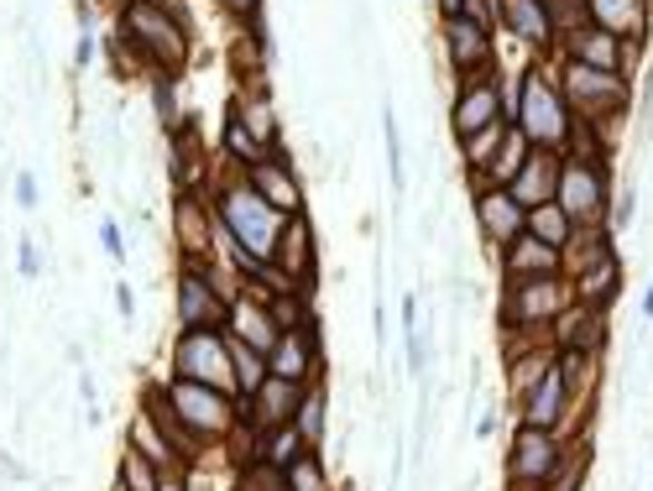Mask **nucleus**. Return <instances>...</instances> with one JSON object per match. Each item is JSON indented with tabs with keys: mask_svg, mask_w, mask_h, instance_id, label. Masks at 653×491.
I'll return each instance as SVG.
<instances>
[{
	"mask_svg": "<svg viewBox=\"0 0 653 491\" xmlns=\"http://www.w3.org/2000/svg\"><path fill=\"white\" fill-rule=\"evenodd\" d=\"M209 204H215V236L251 252L257 262H277V246H283V230H288V215L273 209L257 188L246 184V173H215V188H209Z\"/></svg>",
	"mask_w": 653,
	"mask_h": 491,
	"instance_id": "nucleus-1",
	"label": "nucleus"
},
{
	"mask_svg": "<svg viewBox=\"0 0 653 491\" xmlns=\"http://www.w3.org/2000/svg\"><path fill=\"white\" fill-rule=\"evenodd\" d=\"M121 48L137 58L147 73H184L189 63V17L178 0H126L121 6Z\"/></svg>",
	"mask_w": 653,
	"mask_h": 491,
	"instance_id": "nucleus-2",
	"label": "nucleus"
},
{
	"mask_svg": "<svg viewBox=\"0 0 653 491\" xmlns=\"http://www.w3.org/2000/svg\"><path fill=\"white\" fill-rule=\"evenodd\" d=\"M550 63L554 58H538V63H528L523 73H517V116H513V126L528 136L533 147H544V153H565L575 116H570V105H565V95H560V79H554Z\"/></svg>",
	"mask_w": 653,
	"mask_h": 491,
	"instance_id": "nucleus-3",
	"label": "nucleus"
},
{
	"mask_svg": "<svg viewBox=\"0 0 653 491\" xmlns=\"http://www.w3.org/2000/svg\"><path fill=\"white\" fill-rule=\"evenodd\" d=\"M162 387H168L172 413L184 419V429H189L205 450H220V444L241 429V397H230V392H220V387H205V382H189V376H168Z\"/></svg>",
	"mask_w": 653,
	"mask_h": 491,
	"instance_id": "nucleus-4",
	"label": "nucleus"
},
{
	"mask_svg": "<svg viewBox=\"0 0 653 491\" xmlns=\"http://www.w3.org/2000/svg\"><path fill=\"white\" fill-rule=\"evenodd\" d=\"M554 79H560V95H565L570 116L596 120V126H606L612 116H627V105H633V85L622 73H602V68L554 58Z\"/></svg>",
	"mask_w": 653,
	"mask_h": 491,
	"instance_id": "nucleus-5",
	"label": "nucleus"
},
{
	"mask_svg": "<svg viewBox=\"0 0 653 491\" xmlns=\"http://www.w3.org/2000/svg\"><path fill=\"white\" fill-rule=\"evenodd\" d=\"M575 304L570 277H523V283H502V330H554L560 314Z\"/></svg>",
	"mask_w": 653,
	"mask_h": 491,
	"instance_id": "nucleus-6",
	"label": "nucleus"
},
{
	"mask_svg": "<svg viewBox=\"0 0 653 491\" xmlns=\"http://www.w3.org/2000/svg\"><path fill=\"white\" fill-rule=\"evenodd\" d=\"M172 376H189V382H205V387H220L236 397V366H230L225 330H178V340H172Z\"/></svg>",
	"mask_w": 653,
	"mask_h": 491,
	"instance_id": "nucleus-7",
	"label": "nucleus"
},
{
	"mask_svg": "<svg viewBox=\"0 0 653 491\" xmlns=\"http://www.w3.org/2000/svg\"><path fill=\"white\" fill-rule=\"evenodd\" d=\"M554 204H560L575 225H606V215H612V178H606V163L565 157Z\"/></svg>",
	"mask_w": 653,
	"mask_h": 491,
	"instance_id": "nucleus-8",
	"label": "nucleus"
},
{
	"mask_svg": "<svg viewBox=\"0 0 653 491\" xmlns=\"http://www.w3.org/2000/svg\"><path fill=\"white\" fill-rule=\"evenodd\" d=\"M570 444L554 429H533L517 424L513 444H507V487H550L554 471L565 465Z\"/></svg>",
	"mask_w": 653,
	"mask_h": 491,
	"instance_id": "nucleus-9",
	"label": "nucleus"
},
{
	"mask_svg": "<svg viewBox=\"0 0 653 491\" xmlns=\"http://www.w3.org/2000/svg\"><path fill=\"white\" fill-rule=\"evenodd\" d=\"M554 58H570V63H585V68H602V73L633 79L637 42L606 32V27H596V21H585V27H575L570 37H560V52H554Z\"/></svg>",
	"mask_w": 653,
	"mask_h": 491,
	"instance_id": "nucleus-10",
	"label": "nucleus"
},
{
	"mask_svg": "<svg viewBox=\"0 0 653 491\" xmlns=\"http://www.w3.org/2000/svg\"><path fill=\"white\" fill-rule=\"evenodd\" d=\"M502 116V85H497V68H482V73H461V89H455V105H449V131L455 141L471 131H486L497 126Z\"/></svg>",
	"mask_w": 653,
	"mask_h": 491,
	"instance_id": "nucleus-11",
	"label": "nucleus"
},
{
	"mask_svg": "<svg viewBox=\"0 0 653 491\" xmlns=\"http://www.w3.org/2000/svg\"><path fill=\"white\" fill-rule=\"evenodd\" d=\"M439 37H445V63L455 68V79L497 68V37L476 17H439Z\"/></svg>",
	"mask_w": 653,
	"mask_h": 491,
	"instance_id": "nucleus-12",
	"label": "nucleus"
},
{
	"mask_svg": "<svg viewBox=\"0 0 653 491\" xmlns=\"http://www.w3.org/2000/svg\"><path fill=\"white\" fill-rule=\"evenodd\" d=\"M497 32L523 42L533 58H554L560 52V32L544 0H497Z\"/></svg>",
	"mask_w": 653,
	"mask_h": 491,
	"instance_id": "nucleus-13",
	"label": "nucleus"
},
{
	"mask_svg": "<svg viewBox=\"0 0 653 491\" xmlns=\"http://www.w3.org/2000/svg\"><path fill=\"white\" fill-rule=\"evenodd\" d=\"M172 246H178V262H209L215 256V204H209V194H172Z\"/></svg>",
	"mask_w": 653,
	"mask_h": 491,
	"instance_id": "nucleus-14",
	"label": "nucleus"
},
{
	"mask_svg": "<svg viewBox=\"0 0 653 491\" xmlns=\"http://www.w3.org/2000/svg\"><path fill=\"white\" fill-rule=\"evenodd\" d=\"M267 366H273V376H283V382H304V387L325 382V340H319V324L309 320L304 330H288V335L273 345Z\"/></svg>",
	"mask_w": 653,
	"mask_h": 491,
	"instance_id": "nucleus-15",
	"label": "nucleus"
},
{
	"mask_svg": "<svg viewBox=\"0 0 653 491\" xmlns=\"http://www.w3.org/2000/svg\"><path fill=\"white\" fill-rule=\"evenodd\" d=\"M517 413V424H533V429H565L570 419V376H565V361L554 356V366L544 376H538V387L523 397V403L513 407Z\"/></svg>",
	"mask_w": 653,
	"mask_h": 491,
	"instance_id": "nucleus-16",
	"label": "nucleus"
},
{
	"mask_svg": "<svg viewBox=\"0 0 653 491\" xmlns=\"http://www.w3.org/2000/svg\"><path fill=\"white\" fill-rule=\"evenodd\" d=\"M304 392H309L304 382L267 376L257 397H246V403H241V429H251V434H267V429L293 424V413H298V403H304Z\"/></svg>",
	"mask_w": 653,
	"mask_h": 491,
	"instance_id": "nucleus-17",
	"label": "nucleus"
},
{
	"mask_svg": "<svg viewBox=\"0 0 653 491\" xmlns=\"http://www.w3.org/2000/svg\"><path fill=\"white\" fill-rule=\"evenodd\" d=\"M246 184L257 188L273 209H283L288 220H293V215H304V184H298V168H293V157L283 153V147H273V157H267V163L246 168Z\"/></svg>",
	"mask_w": 653,
	"mask_h": 491,
	"instance_id": "nucleus-18",
	"label": "nucleus"
},
{
	"mask_svg": "<svg viewBox=\"0 0 653 491\" xmlns=\"http://www.w3.org/2000/svg\"><path fill=\"white\" fill-rule=\"evenodd\" d=\"M476 225H482L486 246L507 252V246L528 230V209H523L507 188H486V194H476Z\"/></svg>",
	"mask_w": 653,
	"mask_h": 491,
	"instance_id": "nucleus-19",
	"label": "nucleus"
},
{
	"mask_svg": "<svg viewBox=\"0 0 653 491\" xmlns=\"http://www.w3.org/2000/svg\"><path fill=\"white\" fill-rule=\"evenodd\" d=\"M560 272H565V252L550 246V240L528 236V230L502 252V283H523V277H560Z\"/></svg>",
	"mask_w": 653,
	"mask_h": 491,
	"instance_id": "nucleus-20",
	"label": "nucleus"
},
{
	"mask_svg": "<svg viewBox=\"0 0 653 491\" xmlns=\"http://www.w3.org/2000/svg\"><path fill=\"white\" fill-rule=\"evenodd\" d=\"M560 168H565V153H544V147H533L523 173H517L507 194H513L523 209H538V204H554V188H560Z\"/></svg>",
	"mask_w": 653,
	"mask_h": 491,
	"instance_id": "nucleus-21",
	"label": "nucleus"
},
{
	"mask_svg": "<svg viewBox=\"0 0 653 491\" xmlns=\"http://www.w3.org/2000/svg\"><path fill=\"white\" fill-rule=\"evenodd\" d=\"M236 340H246V345H257L261 356H273V345L283 340V330L273 324V314H267V298L261 293L246 288L241 298H236V308H230V324H225Z\"/></svg>",
	"mask_w": 653,
	"mask_h": 491,
	"instance_id": "nucleus-22",
	"label": "nucleus"
},
{
	"mask_svg": "<svg viewBox=\"0 0 653 491\" xmlns=\"http://www.w3.org/2000/svg\"><path fill=\"white\" fill-rule=\"evenodd\" d=\"M277 267L288 272L293 283L309 288L314 272H319V252H314V230H309V215H293L288 230H283V246H277Z\"/></svg>",
	"mask_w": 653,
	"mask_h": 491,
	"instance_id": "nucleus-23",
	"label": "nucleus"
},
{
	"mask_svg": "<svg viewBox=\"0 0 653 491\" xmlns=\"http://www.w3.org/2000/svg\"><path fill=\"white\" fill-rule=\"evenodd\" d=\"M585 17L606 27V32L627 37V42H643L649 32V0H585Z\"/></svg>",
	"mask_w": 653,
	"mask_h": 491,
	"instance_id": "nucleus-24",
	"label": "nucleus"
},
{
	"mask_svg": "<svg viewBox=\"0 0 653 491\" xmlns=\"http://www.w3.org/2000/svg\"><path fill=\"white\" fill-rule=\"evenodd\" d=\"M230 116L241 120V126L257 136L267 153H273V147H283V136H277V110H273V100H267V89H261V85H251L246 95H230Z\"/></svg>",
	"mask_w": 653,
	"mask_h": 491,
	"instance_id": "nucleus-25",
	"label": "nucleus"
},
{
	"mask_svg": "<svg viewBox=\"0 0 653 491\" xmlns=\"http://www.w3.org/2000/svg\"><path fill=\"white\" fill-rule=\"evenodd\" d=\"M126 444H131V450H141L157 471H178V465H184V460H178V450H172V440L157 429V419L147 413V407H137V413H131V424H126Z\"/></svg>",
	"mask_w": 653,
	"mask_h": 491,
	"instance_id": "nucleus-26",
	"label": "nucleus"
},
{
	"mask_svg": "<svg viewBox=\"0 0 653 491\" xmlns=\"http://www.w3.org/2000/svg\"><path fill=\"white\" fill-rule=\"evenodd\" d=\"M617 283H622L617 256H606V262H596L591 272L570 277V288H575V304H585V308H606V304H617Z\"/></svg>",
	"mask_w": 653,
	"mask_h": 491,
	"instance_id": "nucleus-27",
	"label": "nucleus"
},
{
	"mask_svg": "<svg viewBox=\"0 0 653 491\" xmlns=\"http://www.w3.org/2000/svg\"><path fill=\"white\" fill-rule=\"evenodd\" d=\"M225 345H230V366H236V397H257L261 382L273 376V366H267V356H261L257 345H246V340H236L230 330H225Z\"/></svg>",
	"mask_w": 653,
	"mask_h": 491,
	"instance_id": "nucleus-28",
	"label": "nucleus"
},
{
	"mask_svg": "<svg viewBox=\"0 0 653 491\" xmlns=\"http://www.w3.org/2000/svg\"><path fill=\"white\" fill-rule=\"evenodd\" d=\"M528 153H533V141L517 126H507V136H502V147H497V157H492V168H486V184L492 188H507L523 173V163H528Z\"/></svg>",
	"mask_w": 653,
	"mask_h": 491,
	"instance_id": "nucleus-29",
	"label": "nucleus"
},
{
	"mask_svg": "<svg viewBox=\"0 0 653 491\" xmlns=\"http://www.w3.org/2000/svg\"><path fill=\"white\" fill-rule=\"evenodd\" d=\"M329 397H325V382H314L309 392H304V403H298V413H293V429L304 434V444L309 450H319L325 444V429H329Z\"/></svg>",
	"mask_w": 653,
	"mask_h": 491,
	"instance_id": "nucleus-30",
	"label": "nucleus"
},
{
	"mask_svg": "<svg viewBox=\"0 0 653 491\" xmlns=\"http://www.w3.org/2000/svg\"><path fill=\"white\" fill-rule=\"evenodd\" d=\"M507 126H513V120H497V126H486V131L461 136V141H455V147H461V168L465 173H486V168H492V157H497Z\"/></svg>",
	"mask_w": 653,
	"mask_h": 491,
	"instance_id": "nucleus-31",
	"label": "nucleus"
},
{
	"mask_svg": "<svg viewBox=\"0 0 653 491\" xmlns=\"http://www.w3.org/2000/svg\"><path fill=\"white\" fill-rule=\"evenodd\" d=\"M298 455H309V444H304V434L293 424L283 429H267V434H257V460H267V465H277V471H288Z\"/></svg>",
	"mask_w": 653,
	"mask_h": 491,
	"instance_id": "nucleus-32",
	"label": "nucleus"
},
{
	"mask_svg": "<svg viewBox=\"0 0 653 491\" xmlns=\"http://www.w3.org/2000/svg\"><path fill=\"white\" fill-rule=\"evenodd\" d=\"M528 236L550 240V246H560V252H565L570 236H575V220H570L560 204H538V209H528Z\"/></svg>",
	"mask_w": 653,
	"mask_h": 491,
	"instance_id": "nucleus-33",
	"label": "nucleus"
},
{
	"mask_svg": "<svg viewBox=\"0 0 653 491\" xmlns=\"http://www.w3.org/2000/svg\"><path fill=\"white\" fill-rule=\"evenodd\" d=\"M116 481H121L126 491H162V471H157V465H152L147 455H141V450H131V444L121 450V465H116Z\"/></svg>",
	"mask_w": 653,
	"mask_h": 491,
	"instance_id": "nucleus-34",
	"label": "nucleus"
},
{
	"mask_svg": "<svg viewBox=\"0 0 653 491\" xmlns=\"http://www.w3.org/2000/svg\"><path fill=\"white\" fill-rule=\"evenodd\" d=\"M225 157H236V168L246 173V168H257V163H267L273 153H267V147H261L251 131H246L241 120L230 116V120H225Z\"/></svg>",
	"mask_w": 653,
	"mask_h": 491,
	"instance_id": "nucleus-35",
	"label": "nucleus"
},
{
	"mask_svg": "<svg viewBox=\"0 0 653 491\" xmlns=\"http://www.w3.org/2000/svg\"><path fill=\"white\" fill-rule=\"evenodd\" d=\"M236 491H293L288 487V471H277L267 460H236Z\"/></svg>",
	"mask_w": 653,
	"mask_h": 491,
	"instance_id": "nucleus-36",
	"label": "nucleus"
},
{
	"mask_svg": "<svg viewBox=\"0 0 653 491\" xmlns=\"http://www.w3.org/2000/svg\"><path fill=\"white\" fill-rule=\"evenodd\" d=\"M382 141H387V178H393V194H403V188H408V173H403V141H397L393 105H382Z\"/></svg>",
	"mask_w": 653,
	"mask_h": 491,
	"instance_id": "nucleus-37",
	"label": "nucleus"
},
{
	"mask_svg": "<svg viewBox=\"0 0 653 491\" xmlns=\"http://www.w3.org/2000/svg\"><path fill=\"white\" fill-rule=\"evenodd\" d=\"M288 487L293 491H329V475H325V460H319V450H309V455H298L288 465Z\"/></svg>",
	"mask_w": 653,
	"mask_h": 491,
	"instance_id": "nucleus-38",
	"label": "nucleus"
},
{
	"mask_svg": "<svg viewBox=\"0 0 653 491\" xmlns=\"http://www.w3.org/2000/svg\"><path fill=\"white\" fill-rule=\"evenodd\" d=\"M100 246H105V256H110V262H126V240H121V225L110 220V215H105V220H100Z\"/></svg>",
	"mask_w": 653,
	"mask_h": 491,
	"instance_id": "nucleus-39",
	"label": "nucleus"
},
{
	"mask_svg": "<svg viewBox=\"0 0 653 491\" xmlns=\"http://www.w3.org/2000/svg\"><path fill=\"white\" fill-rule=\"evenodd\" d=\"M225 11H230V17L241 21L246 32H257V17H261V0H220Z\"/></svg>",
	"mask_w": 653,
	"mask_h": 491,
	"instance_id": "nucleus-40",
	"label": "nucleus"
},
{
	"mask_svg": "<svg viewBox=\"0 0 653 491\" xmlns=\"http://www.w3.org/2000/svg\"><path fill=\"white\" fill-rule=\"evenodd\" d=\"M17 267H21V277H37V272H42V262H37V240H21Z\"/></svg>",
	"mask_w": 653,
	"mask_h": 491,
	"instance_id": "nucleus-41",
	"label": "nucleus"
},
{
	"mask_svg": "<svg viewBox=\"0 0 653 491\" xmlns=\"http://www.w3.org/2000/svg\"><path fill=\"white\" fill-rule=\"evenodd\" d=\"M17 204L21 209H37V178L32 173H17Z\"/></svg>",
	"mask_w": 653,
	"mask_h": 491,
	"instance_id": "nucleus-42",
	"label": "nucleus"
},
{
	"mask_svg": "<svg viewBox=\"0 0 653 491\" xmlns=\"http://www.w3.org/2000/svg\"><path fill=\"white\" fill-rule=\"evenodd\" d=\"M162 491H189V465H178V471H162Z\"/></svg>",
	"mask_w": 653,
	"mask_h": 491,
	"instance_id": "nucleus-43",
	"label": "nucleus"
},
{
	"mask_svg": "<svg viewBox=\"0 0 653 491\" xmlns=\"http://www.w3.org/2000/svg\"><path fill=\"white\" fill-rule=\"evenodd\" d=\"M116 304H121V314H126V320L137 314V298H131V288H126V283H116Z\"/></svg>",
	"mask_w": 653,
	"mask_h": 491,
	"instance_id": "nucleus-44",
	"label": "nucleus"
},
{
	"mask_svg": "<svg viewBox=\"0 0 653 491\" xmlns=\"http://www.w3.org/2000/svg\"><path fill=\"white\" fill-rule=\"evenodd\" d=\"M643 314H649V320H653V288L643 293Z\"/></svg>",
	"mask_w": 653,
	"mask_h": 491,
	"instance_id": "nucleus-45",
	"label": "nucleus"
}]
</instances>
